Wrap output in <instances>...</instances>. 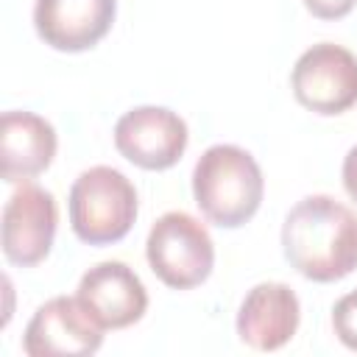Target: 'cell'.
I'll return each mask as SVG.
<instances>
[{
  "instance_id": "1",
  "label": "cell",
  "mask_w": 357,
  "mask_h": 357,
  "mask_svg": "<svg viewBox=\"0 0 357 357\" xmlns=\"http://www.w3.org/2000/svg\"><path fill=\"white\" fill-rule=\"evenodd\" d=\"M282 251L310 282H337L357 268V212L332 195L301 198L282 223Z\"/></svg>"
},
{
  "instance_id": "2",
  "label": "cell",
  "mask_w": 357,
  "mask_h": 357,
  "mask_svg": "<svg viewBox=\"0 0 357 357\" xmlns=\"http://www.w3.org/2000/svg\"><path fill=\"white\" fill-rule=\"evenodd\" d=\"M265 195V178L257 159L240 145H212L192 167V198L204 218L220 229L248 223Z\"/></svg>"
},
{
  "instance_id": "3",
  "label": "cell",
  "mask_w": 357,
  "mask_h": 357,
  "mask_svg": "<svg viewBox=\"0 0 357 357\" xmlns=\"http://www.w3.org/2000/svg\"><path fill=\"white\" fill-rule=\"evenodd\" d=\"M67 209L81 243L109 245L131 231L137 220V190L120 170L95 165L73 181Z\"/></svg>"
},
{
  "instance_id": "4",
  "label": "cell",
  "mask_w": 357,
  "mask_h": 357,
  "mask_svg": "<svg viewBox=\"0 0 357 357\" xmlns=\"http://www.w3.org/2000/svg\"><path fill=\"white\" fill-rule=\"evenodd\" d=\"M145 257L159 282L173 290H190L209 279L215 243L206 226L190 212H165L148 231Z\"/></svg>"
},
{
  "instance_id": "5",
  "label": "cell",
  "mask_w": 357,
  "mask_h": 357,
  "mask_svg": "<svg viewBox=\"0 0 357 357\" xmlns=\"http://www.w3.org/2000/svg\"><path fill=\"white\" fill-rule=\"evenodd\" d=\"M290 86L304 109L324 117L343 114L357 103V56L343 45L318 42L298 56Z\"/></svg>"
},
{
  "instance_id": "6",
  "label": "cell",
  "mask_w": 357,
  "mask_h": 357,
  "mask_svg": "<svg viewBox=\"0 0 357 357\" xmlns=\"http://www.w3.org/2000/svg\"><path fill=\"white\" fill-rule=\"evenodd\" d=\"M187 123L167 106H134L114 123V148L142 170H167L187 151Z\"/></svg>"
},
{
  "instance_id": "7",
  "label": "cell",
  "mask_w": 357,
  "mask_h": 357,
  "mask_svg": "<svg viewBox=\"0 0 357 357\" xmlns=\"http://www.w3.org/2000/svg\"><path fill=\"white\" fill-rule=\"evenodd\" d=\"M103 332L78 296H56L28 321L22 349L31 357H84L100 349Z\"/></svg>"
},
{
  "instance_id": "8",
  "label": "cell",
  "mask_w": 357,
  "mask_h": 357,
  "mask_svg": "<svg viewBox=\"0 0 357 357\" xmlns=\"http://www.w3.org/2000/svg\"><path fill=\"white\" fill-rule=\"evenodd\" d=\"M59 206L53 192L22 181L3 206V254L11 265H39L53 245Z\"/></svg>"
},
{
  "instance_id": "9",
  "label": "cell",
  "mask_w": 357,
  "mask_h": 357,
  "mask_svg": "<svg viewBox=\"0 0 357 357\" xmlns=\"http://www.w3.org/2000/svg\"><path fill=\"white\" fill-rule=\"evenodd\" d=\"M75 296L103 329H126L148 310V290L142 279L117 259L92 265L81 276Z\"/></svg>"
},
{
  "instance_id": "10",
  "label": "cell",
  "mask_w": 357,
  "mask_h": 357,
  "mask_svg": "<svg viewBox=\"0 0 357 357\" xmlns=\"http://www.w3.org/2000/svg\"><path fill=\"white\" fill-rule=\"evenodd\" d=\"M114 14L117 0H36L33 28L53 50L81 53L112 31Z\"/></svg>"
},
{
  "instance_id": "11",
  "label": "cell",
  "mask_w": 357,
  "mask_h": 357,
  "mask_svg": "<svg viewBox=\"0 0 357 357\" xmlns=\"http://www.w3.org/2000/svg\"><path fill=\"white\" fill-rule=\"evenodd\" d=\"M298 321L301 304L293 287L284 282H259L237 310V335L257 351H276L293 340Z\"/></svg>"
},
{
  "instance_id": "12",
  "label": "cell",
  "mask_w": 357,
  "mask_h": 357,
  "mask_svg": "<svg viewBox=\"0 0 357 357\" xmlns=\"http://www.w3.org/2000/svg\"><path fill=\"white\" fill-rule=\"evenodd\" d=\"M59 139L56 128L25 109L3 112L0 123V173L6 181H28L50 167Z\"/></svg>"
},
{
  "instance_id": "13",
  "label": "cell",
  "mask_w": 357,
  "mask_h": 357,
  "mask_svg": "<svg viewBox=\"0 0 357 357\" xmlns=\"http://www.w3.org/2000/svg\"><path fill=\"white\" fill-rule=\"evenodd\" d=\"M332 329L337 335V340L357 351V287L346 296H340L332 307Z\"/></svg>"
},
{
  "instance_id": "14",
  "label": "cell",
  "mask_w": 357,
  "mask_h": 357,
  "mask_svg": "<svg viewBox=\"0 0 357 357\" xmlns=\"http://www.w3.org/2000/svg\"><path fill=\"white\" fill-rule=\"evenodd\" d=\"M304 6L318 20H340L357 6V0H304Z\"/></svg>"
},
{
  "instance_id": "15",
  "label": "cell",
  "mask_w": 357,
  "mask_h": 357,
  "mask_svg": "<svg viewBox=\"0 0 357 357\" xmlns=\"http://www.w3.org/2000/svg\"><path fill=\"white\" fill-rule=\"evenodd\" d=\"M343 187H346V192L357 201V145L346 153V159H343Z\"/></svg>"
}]
</instances>
